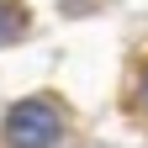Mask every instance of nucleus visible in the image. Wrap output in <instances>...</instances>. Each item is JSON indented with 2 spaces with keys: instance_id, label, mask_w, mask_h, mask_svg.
Wrapping results in <instances>:
<instances>
[{
  "instance_id": "f257e3e1",
  "label": "nucleus",
  "mask_w": 148,
  "mask_h": 148,
  "mask_svg": "<svg viewBox=\"0 0 148 148\" xmlns=\"http://www.w3.org/2000/svg\"><path fill=\"white\" fill-rule=\"evenodd\" d=\"M64 132V116L53 101H21L5 116V143L11 148H53Z\"/></svg>"
},
{
  "instance_id": "f03ea898",
  "label": "nucleus",
  "mask_w": 148,
  "mask_h": 148,
  "mask_svg": "<svg viewBox=\"0 0 148 148\" xmlns=\"http://www.w3.org/2000/svg\"><path fill=\"white\" fill-rule=\"evenodd\" d=\"M21 32H27V11L16 0H0V48H11Z\"/></svg>"
},
{
  "instance_id": "7ed1b4c3",
  "label": "nucleus",
  "mask_w": 148,
  "mask_h": 148,
  "mask_svg": "<svg viewBox=\"0 0 148 148\" xmlns=\"http://www.w3.org/2000/svg\"><path fill=\"white\" fill-rule=\"evenodd\" d=\"M132 111H138V116H148V69L138 74V85H132Z\"/></svg>"
}]
</instances>
